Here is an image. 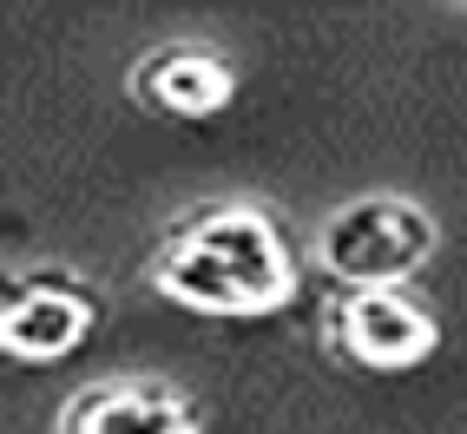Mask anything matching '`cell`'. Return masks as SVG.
Instances as JSON below:
<instances>
[{
  "mask_svg": "<svg viewBox=\"0 0 467 434\" xmlns=\"http://www.w3.org/2000/svg\"><path fill=\"white\" fill-rule=\"evenodd\" d=\"M145 284L204 316H270L303 290V243L257 198H198L151 237Z\"/></svg>",
  "mask_w": 467,
  "mask_h": 434,
  "instance_id": "1",
  "label": "cell"
},
{
  "mask_svg": "<svg viewBox=\"0 0 467 434\" xmlns=\"http://www.w3.org/2000/svg\"><path fill=\"white\" fill-rule=\"evenodd\" d=\"M434 211L421 198L401 191H362L342 198L317 237H309V257L329 276V290H409V276L434 257Z\"/></svg>",
  "mask_w": 467,
  "mask_h": 434,
  "instance_id": "2",
  "label": "cell"
},
{
  "mask_svg": "<svg viewBox=\"0 0 467 434\" xmlns=\"http://www.w3.org/2000/svg\"><path fill=\"white\" fill-rule=\"evenodd\" d=\"M106 316V296L73 264H20L0 276V356L7 362H59Z\"/></svg>",
  "mask_w": 467,
  "mask_h": 434,
  "instance_id": "3",
  "label": "cell"
},
{
  "mask_svg": "<svg viewBox=\"0 0 467 434\" xmlns=\"http://www.w3.org/2000/svg\"><path fill=\"white\" fill-rule=\"evenodd\" d=\"M317 336L336 362L401 376L441 349V316L415 290H329L317 303Z\"/></svg>",
  "mask_w": 467,
  "mask_h": 434,
  "instance_id": "4",
  "label": "cell"
},
{
  "mask_svg": "<svg viewBox=\"0 0 467 434\" xmlns=\"http://www.w3.org/2000/svg\"><path fill=\"white\" fill-rule=\"evenodd\" d=\"M237 59L217 46V40H151L132 73H126V92L145 106V112H165V119H217L231 99H237Z\"/></svg>",
  "mask_w": 467,
  "mask_h": 434,
  "instance_id": "5",
  "label": "cell"
},
{
  "mask_svg": "<svg viewBox=\"0 0 467 434\" xmlns=\"http://www.w3.org/2000/svg\"><path fill=\"white\" fill-rule=\"evenodd\" d=\"M59 434H204V408L165 376H99L67 395Z\"/></svg>",
  "mask_w": 467,
  "mask_h": 434,
  "instance_id": "6",
  "label": "cell"
}]
</instances>
